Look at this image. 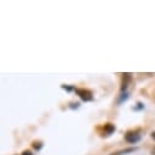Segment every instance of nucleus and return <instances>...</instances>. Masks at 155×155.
I'll use <instances>...</instances> for the list:
<instances>
[{
	"label": "nucleus",
	"mask_w": 155,
	"mask_h": 155,
	"mask_svg": "<svg viewBox=\"0 0 155 155\" xmlns=\"http://www.w3.org/2000/svg\"><path fill=\"white\" fill-rule=\"evenodd\" d=\"M125 139L128 142V143H137L139 139H140V134L139 132H128L125 137Z\"/></svg>",
	"instance_id": "f257e3e1"
},
{
	"label": "nucleus",
	"mask_w": 155,
	"mask_h": 155,
	"mask_svg": "<svg viewBox=\"0 0 155 155\" xmlns=\"http://www.w3.org/2000/svg\"><path fill=\"white\" fill-rule=\"evenodd\" d=\"M76 93L78 94L83 100H92L93 97H92V93L89 91H86V89H76Z\"/></svg>",
	"instance_id": "f03ea898"
},
{
	"label": "nucleus",
	"mask_w": 155,
	"mask_h": 155,
	"mask_svg": "<svg viewBox=\"0 0 155 155\" xmlns=\"http://www.w3.org/2000/svg\"><path fill=\"white\" fill-rule=\"evenodd\" d=\"M22 155H33V154H32L31 151H23V153H22Z\"/></svg>",
	"instance_id": "7ed1b4c3"
},
{
	"label": "nucleus",
	"mask_w": 155,
	"mask_h": 155,
	"mask_svg": "<svg viewBox=\"0 0 155 155\" xmlns=\"http://www.w3.org/2000/svg\"><path fill=\"white\" fill-rule=\"evenodd\" d=\"M151 138L155 140V132H153V133H151Z\"/></svg>",
	"instance_id": "20e7f679"
},
{
	"label": "nucleus",
	"mask_w": 155,
	"mask_h": 155,
	"mask_svg": "<svg viewBox=\"0 0 155 155\" xmlns=\"http://www.w3.org/2000/svg\"><path fill=\"white\" fill-rule=\"evenodd\" d=\"M151 154H153V155H155V148H154V149L151 150Z\"/></svg>",
	"instance_id": "39448f33"
}]
</instances>
